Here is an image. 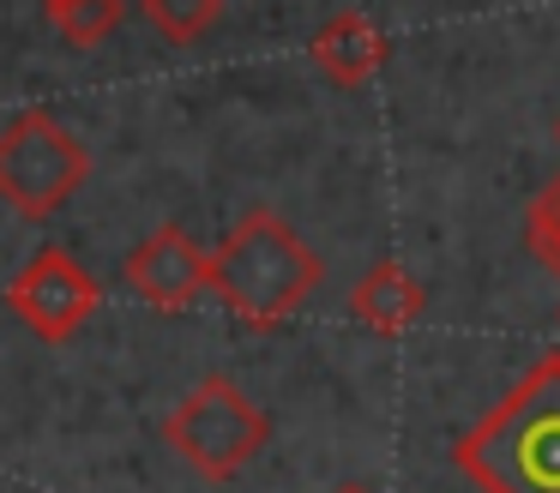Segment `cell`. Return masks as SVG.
<instances>
[{"label": "cell", "instance_id": "1", "mask_svg": "<svg viewBox=\"0 0 560 493\" xmlns=\"http://www.w3.org/2000/svg\"><path fill=\"white\" fill-rule=\"evenodd\" d=\"M452 463L482 493H560V349L530 361V373L458 439Z\"/></svg>", "mask_w": 560, "mask_h": 493}, {"label": "cell", "instance_id": "2", "mask_svg": "<svg viewBox=\"0 0 560 493\" xmlns=\"http://www.w3.org/2000/svg\"><path fill=\"white\" fill-rule=\"evenodd\" d=\"M326 283V259L283 223L278 211H247L211 253V295L247 325V331H278L283 319L307 307V295Z\"/></svg>", "mask_w": 560, "mask_h": 493}, {"label": "cell", "instance_id": "3", "mask_svg": "<svg viewBox=\"0 0 560 493\" xmlns=\"http://www.w3.org/2000/svg\"><path fill=\"white\" fill-rule=\"evenodd\" d=\"M163 439L194 476L235 481L271 439V421L230 373H206L182 403L163 415Z\"/></svg>", "mask_w": 560, "mask_h": 493}, {"label": "cell", "instance_id": "4", "mask_svg": "<svg viewBox=\"0 0 560 493\" xmlns=\"http://www.w3.org/2000/svg\"><path fill=\"white\" fill-rule=\"evenodd\" d=\"M91 175V151L43 108H25L0 127V199L19 216L43 223L55 216Z\"/></svg>", "mask_w": 560, "mask_h": 493}, {"label": "cell", "instance_id": "5", "mask_svg": "<svg viewBox=\"0 0 560 493\" xmlns=\"http://www.w3.org/2000/svg\"><path fill=\"white\" fill-rule=\"evenodd\" d=\"M97 301H103L97 277H91L67 247H37L19 265L13 283H7V307H13V319L25 325L37 343H67V337H79L85 319L97 313Z\"/></svg>", "mask_w": 560, "mask_h": 493}, {"label": "cell", "instance_id": "6", "mask_svg": "<svg viewBox=\"0 0 560 493\" xmlns=\"http://www.w3.org/2000/svg\"><path fill=\"white\" fill-rule=\"evenodd\" d=\"M121 277L139 301H151L158 313H182L211 289V253L187 235L182 223H163L158 235H145L121 259Z\"/></svg>", "mask_w": 560, "mask_h": 493}, {"label": "cell", "instance_id": "7", "mask_svg": "<svg viewBox=\"0 0 560 493\" xmlns=\"http://www.w3.org/2000/svg\"><path fill=\"white\" fill-rule=\"evenodd\" d=\"M307 60H314L331 84L362 91V84L386 67V36H380V24L362 19V12H331L314 31V43H307Z\"/></svg>", "mask_w": 560, "mask_h": 493}, {"label": "cell", "instance_id": "8", "mask_svg": "<svg viewBox=\"0 0 560 493\" xmlns=\"http://www.w3.org/2000/svg\"><path fill=\"white\" fill-rule=\"evenodd\" d=\"M350 313L368 325V331L398 337V331H410V325H422V313H428V289L416 283V277L404 271V265L380 259L374 271H362V283L350 289Z\"/></svg>", "mask_w": 560, "mask_h": 493}, {"label": "cell", "instance_id": "9", "mask_svg": "<svg viewBox=\"0 0 560 493\" xmlns=\"http://www.w3.org/2000/svg\"><path fill=\"white\" fill-rule=\"evenodd\" d=\"M43 12H49V24L61 31L67 48H103L127 19L121 0H55V7H43Z\"/></svg>", "mask_w": 560, "mask_h": 493}, {"label": "cell", "instance_id": "10", "mask_svg": "<svg viewBox=\"0 0 560 493\" xmlns=\"http://www.w3.org/2000/svg\"><path fill=\"white\" fill-rule=\"evenodd\" d=\"M139 12H145L151 31L170 36V43H199V36L223 19V0H139Z\"/></svg>", "mask_w": 560, "mask_h": 493}, {"label": "cell", "instance_id": "11", "mask_svg": "<svg viewBox=\"0 0 560 493\" xmlns=\"http://www.w3.org/2000/svg\"><path fill=\"white\" fill-rule=\"evenodd\" d=\"M524 247L542 271L560 277V180H548L530 199V216H524Z\"/></svg>", "mask_w": 560, "mask_h": 493}, {"label": "cell", "instance_id": "12", "mask_svg": "<svg viewBox=\"0 0 560 493\" xmlns=\"http://www.w3.org/2000/svg\"><path fill=\"white\" fill-rule=\"evenodd\" d=\"M331 493H380V488H368V481H343V488H331Z\"/></svg>", "mask_w": 560, "mask_h": 493}, {"label": "cell", "instance_id": "13", "mask_svg": "<svg viewBox=\"0 0 560 493\" xmlns=\"http://www.w3.org/2000/svg\"><path fill=\"white\" fill-rule=\"evenodd\" d=\"M555 139H560V120H555Z\"/></svg>", "mask_w": 560, "mask_h": 493}, {"label": "cell", "instance_id": "14", "mask_svg": "<svg viewBox=\"0 0 560 493\" xmlns=\"http://www.w3.org/2000/svg\"><path fill=\"white\" fill-rule=\"evenodd\" d=\"M43 7H55V0H43Z\"/></svg>", "mask_w": 560, "mask_h": 493}]
</instances>
